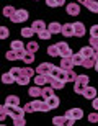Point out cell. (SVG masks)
I'll return each instance as SVG.
<instances>
[{
	"mask_svg": "<svg viewBox=\"0 0 98 126\" xmlns=\"http://www.w3.org/2000/svg\"><path fill=\"white\" fill-rule=\"evenodd\" d=\"M28 18H29V13L25 8H20V10H16V12H15L13 16H12L10 20H12L13 23H23V21H26Z\"/></svg>",
	"mask_w": 98,
	"mask_h": 126,
	"instance_id": "obj_1",
	"label": "cell"
},
{
	"mask_svg": "<svg viewBox=\"0 0 98 126\" xmlns=\"http://www.w3.org/2000/svg\"><path fill=\"white\" fill-rule=\"evenodd\" d=\"M7 105V103H5ZM7 113H8V116L12 118V120H15V118H20V116H25V108H20L18 105L16 107H10V105H7Z\"/></svg>",
	"mask_w": 98,
	"mask_h": 126,
	"instance_id": "obj_2",
	"label": "cell"
},
{
	"mask_svg": "<svg viewBox=\"0 0 98 126\" xmlns=\"http://www.w3.org/2000/svg\"><path fill=\"white\" fill-rule=\"evenodd\" d=\"M65 116L70 118V120L79 121V120L84 118V110H82V108H70L69 111H65Z\"/></svg>",
	"mask_w": 98,
	"mask_h": 126,
	"instance_id": "obj_3",
	"label": "cell"
},
{
	"mask_svg": "<svg viewBox=\"0 0 98 126\" xmlns=\"http://www.w3.org/2000/svg\"><path fill=\"white\" fill-rule=\"evenodd\" d=\"M65 12H67L70 16H79L80 3H79V2H70V3H67V5H65Z\"/></svg>",
	"mask_w": 98,
	"mask_h": 126,
	"instance_id": "obj_4",
	"label": "cell"
},
{
	"mask_svg": "<svg viewBox=\"0 0 98 126\" xmlns=\"http://www.w3.org/2000/svg\"><path fill=\"white\" fill-rule=\"evenodd\" d=\"M51 79H52V77L49 74H36L33 82H34L36 85H39V87H44L46 84H49V82H51Z\"/></svg>",
	"mask_w": 98,
	"mask_h": 126,
	"instance_id": "obj_5",
	"label": "cell"
},
{
	"mask_svg": "<svg viewBox=\"0 0 98 126\" xmlns=\"http://www.w3.org/2000/svg\"><path fill=\"white\" fill-rule=\"evenodd\" d=\"M33 103V108H34V111H49L51 110V107L47 105V102L42 98V100H34Z\"/></svg>",
	"mask_w": 98,
	"mask_h": 126,
	"instance_id": "obj_6",
	"label": "cell"
},
{
	"mask_svg": "<svg viewBox=\"0 0 98 126\" xmlns=\"http://www.w3.org/2000/svg\"><path fill=\"white\" fill-rule=\"evenodd\" d=\"M57 46H59V51H61V57H67V56H72V54H74L72 49H70V46L65 41L57 43Z\"/></svg>",
	"mask_w": 98,
	"mask_h": 126,
	"instance_id": "obj_7",
	"label": "cell"
},
{
	"mask_svg": "<svg viewBox=\"0 0 98 126\" xmlns=\"http://www.w3.org/2000/svg\"><path fill=\"white\" fill-rule=\"evenodd\" d=\"M85 31H87V30H85V25L82 23V21H75L74 23V33H75L77 38H82L85 34Z\"/></svg>",
	"mask_w": 98,
	"mask_h": 126,
	"instance_id": "obj_8",
	"label": "cell"
},
{
	"mask_svg": "<svg viewBox=\"0 0 98 126\" xmlns=\"http://www.w3.org/2000/svg\"><path fill=\"white\" fill-rule=\"evenodd\" d=\"M74 59H72V56H67V57H62L61 59V67L64 70H69V69H74Z\"/></svg>",
	"mask_w": 98,
	"mask_h": 126,
	"instance_id": "obj_9",
	"label": "cell"
},
{
	"mask_svg": "<svg viewBox=\"0 0 98 126\" xmlns=\"http://www.w3.org/2000/svg\"><path fill=\"white\" fill-rule=\"evenodd\" d=\"M52 65L54 64H51V62H41V64L36 67V72L38 74H49L51 69H52Z\"/></svg>",
	"mask_w": 98,
	"mask_h": 126,
	"instance_id": "obj_10",
	"label": "cell"
},
{
	"mask_svg": "<svg viewBox=\"0 0 98 126\" xmlns=\"http://www.w3.org/2000/svg\"><path fill=\"white\" fill-rule=\"evenodd\" d=\"M62 34H64L65 38L75 36V33H74V23H65V25H62Z\"/></svg>",
	"mask_w": 98,
	"mask_h": 126,
	"instance_id": "obj_11",
	"label": "cell"
},
{
	"mask_svg": "<svg viewBox=\"0 0 98 126\" xmlns=\"http://www.w3.org/2000/svg\"><path fill=\"white\" fill-rule=\"evenodd\" d=\"M85 8L92 12V13H98V0H87L85 2Z\"/></svg>",
	"mask_w": 98,
	"mask_h": 126,
	"instance_id": "obj_12",
	"label": "cell"
},
{
	"mask_svg": "<svg viewBox=\"0 0 98 126\" xmlns=\"http://www.w3.org/2000/svg\"><path fill=\"white\" fill-rule=\"evenodd\" d=\"M65 84H67V82L61 80L59 77H52V79H51V82H49V85H52V87H54L56 90H62V89L65 87Z\"/></svg>",
	"mask_w": 98,
	"mask_h": 126,
	"instance_id": "obj_13",
	"label": "cell"
},
{
	"mask_svg": "<svg viewBox=\"0 0 98 126\" xmlns=\"http://www.w3.org/2000/svg\"><path fill=\"white\" fill-rule=\"evenodd\" d=\"M84 97L87 98V100H93L95 97H97V89L95 87H90V85H87L84 90Z\"/></svg>",
	"mask_w": 98,
	"mask_h": 126,
	"instance_id": "obj_14",
	"label": "cell"
},
{
	"mask_svg": "<svg viewBox=\"0 0 98 126\" xmlns=\"http://www.w3.org/2000/svg\"><path fill=\"white\" fill-rule=\"evenodd\" d=\"M46 102H47V105L51 107V110H56V108L61 105V100H59V97H57V95H52V97L46 98Z\"/></svg>",
	"mask_w": 98,
	"mask_h": 126,
	"instance_id": "obj_15",
	"label": "cell"
},
{
	"mask_svg": "<svg viewBox=\"0 0 98 126\" xmlns=\"http://www.w3.org/2000/svg\"><path fill=\"white\" fill-rule=\"evenodd\" d=\"M28 95H31V97H34V98H38V97H42V87H39V85L29 87V90H28Z\"/></svg>",
	"mask_w": 98,
	"mask_h": 126,
	"instance_id": "obj_16",
	"label": "cell"
},
{
	"mask_svg": "<svg viewBox=\"0 0 98 126\" xmlns=\"http://www.w3.org/2000/svg\"><path fill=\"white\" fill-rule=\"evenodd\" d=\"M31 28L34 30V31H36V34H38V33H39V31H42V30H46L47 26H46V23H44L42 20H36V21H33Z\"/></svg>",
	"mask_w": 98,
	"mask_h": 126,
	"instance_id": "obj_17",
	"label": "cell"
},
{
	"mask_svg": "<svg viewBox=\"0 0 98 126\" xmlns=\"http://www.w3.org/2000/svg\"><path fill=\"white\" fill-rule=\"evenodd\" d=\"M95 64H97V57H95V56L85 57L84 62H82V65H84V67H87V69H92V67H95Z\"/></svg>",
	"mask_w": 98,
	"mask_h": 126,
	"instance_id": "obj_18",
	"label": "cell"
},
{
	"mask_svg": "<svg viewBox=\"0 0 98 126\" xmlns=\"http://www.w3.org/2000/svg\"><path fill=\"white\" fill-rule=\"evenodd\" d=\"M34 74H36V69H31V67H28V64H26V67H21V75L23 77H34ZM20 75V77H21Z\"/></svg>",
	"mask_w": 98,
	"mask_h": 126,
	"instance_id": "obj_19",
	"label": "cell"
},
{
	"mask_svg": "<svg viewBox=\"0 0 98 126\" xmlns=\"http://www.w3.org/2000/svg\"><path fill=\"white\" fill-rule=\"evenodd\" d=\"M5 103L10 105V107H16V105H20V97L18 95H8L7 100H5Z\"/></svg>",
	"mask_w": 98,
	"mask_h": 126,
	"instance_id": "obj_20",
	"label": "cell"
},
{
	"mask_svg": "<svg viewBox=\"0 0 98 126\" xmlns=\"http://www.w3.org/2000/svg\"><path fill=\"white\" fill-rule=\"evenodd\" d=\"M47 28H49V31H51L52 34H57V33H62V25H61V23H57V21H52V23L49 25Z\"/></svg>",
	"mask_w": 98,
	"mask_h": 126,
	"instance_id": "obj_21",
	"label": "cell"
},
{
	"mask_svg": "<svg viewBox=\"0 0 98 126\" xmlns=\"http://www.w3.org/2000/svg\"><path fill=\"white\" fill-rule=\"evenodd\" d=\"M47 54H49V56H52V57H59V56H61V51H59V46H57V43L47 47Z\"/></svg>",
	"mask_w": 98,
	"mask_h": 126,
	"instance_id": "obj_22",
	"label": "cell"
},
{
	"mask_svg": "<svg viewBox=\"0 0 98 126\" xmlns=\"http://www.w3.org/2000/svg\"><path fill=\"white\" fill-rule=\"evenodd\" d=\"M80 54L84 57H90V56H95V49L92 46H84L80 49Z\"/></svg>",
	"mask_w": 98,
	"mask_h": 126,
	"instance_id": "obj_23",
	"label": "cell"
},
{
	"mask_svg": "<svg viewBox=\"0 0 98 126\" xmlns=\"http://www.w3.org/2000/svg\"><path fill=\"white\" fill-rule=\"evenodd\" d=\"M2 82H3V84H13V82H16V79H15V75L12 74V72H5V74L2 75Z\"/></svg>",
	"mask_w": 98,
	"mask_h": 126,
	"instance_id": "obj_24",
	"label": "cell"
},
{
	"mask_svg": "<svg viewBox=\"0 0 98 126\" xmlns=\"http://www.w3.org/2000/svg\"><path fill=\"white\" fill-rule=\"evenodd\" d=\"M85 87H87V85H85V84H82V82H79V80H75V82H74V92H75V94L84 95Z\"/></svg>",
	"mask_w": 98,
	"mask_h": 126,
	"instance_id": "obj_25",
	"label": "cell"
},
{
	"mask_svg": "<svg viewBox=\"0 0 98 126\" xmlns=\"http://www.w3.org/2000/svg\"><path fill=\"white\" fill-rule=\"evenodd\" d=\"M67 121H69V120H67V116H54L52 118V123H54V125L56 126H64V125H67Z\"/></svg>",
	"mask_w": 98,
	"mask_h": 126,
	"instance_id": "obj_26",
	"label": "cell"
},
{
	"mask_svg": "<svg viewBox=\"0 0 98 126\" xmlns=\"http://www.w3.org/2000/svg\"><path fill=\"white\" fill-rule=\"evenodd\" d=\"M54 87L52 85H49V87H42V98L46 100V98H49V97H52L54 95Z\"/></svg>",
	"mask_w": 98,
	"mask_h": 126,
	"instance_id": "obj_27",
	"label": "cell"
},
{
	"mask_svg": "<svg viewBox=\"0 0 98 126\" xmlns=\"http://www.w3.org/2000/svg\"><path fill=\"white\" fill-rule=\"evenodd\" d=\"M12 49H13V51H23V49H26V46H25L21 41L15 39V41H12Z\"/></svg>",
	"mask_w": 98,
	"mask_h": 126,
	"instance_id": "obj_28",
	"label": "cell"
},
{
	"mask_svg": "<svg viewBox=\"0 0 98 126\" xmlns=\"http://www.w3.org/2000/svg\"><path fill=\"white\" fill-rule=\"evenodd\" d=\"M64 3H65V0H46V5H47V7H52V8L62 7Z\"/></svg>",
	"mask_w": 98,
	"mask_h": 126,
	"instance_id": "obj_29",
	"label": "cell"
},
{
	"mask_svg": "<svg viewBox=\"0 0 98 126\" xmlns=\"http://www.w3.org/2000/svg\"><path fill=\"white\" fill-rule=\"evenodd\" d=\"M15 12H16V10H15L12 5H7V7L3 8V16H7V18H12Z\"/></svg>",
	"mask_w": 98,
	"mask_h": 126,
	"instance_id": "obj_30",
	"label": "cell"
},
{
	"mask_svg": "<svg viewBox=\"0 0 98 126\" xmlns=\"http://www.w3.org/2000/svg\"><path fill=\"white\" fill-rule=\"evenodd\" d=\"M75 79H77V74H75L72 69L65 70V80H67V82H75Z\"/></svg>",
	"mask_w": 98,
	"mask_h": 126,
	"instance_id": "obj_31",
	"label": "cell"
},
{
	"mask_svg": "<svg viewBox=\"0 0 98 126\" xmlns=\"http://www.w3.org/2000/svg\"><path fill=\"white\" fill-rule=\"evenodd\" d=\"M20 33H21V36H23V38H31L33 34H36V31H34L33 28H21Z\"/></svg>",
	"mask_w": 98,
	"mask_h": 126,
	"instance_id": "obj_32",
	"label": "cell"
},
{
	"mask_svg": "<svg viewBox=\"0 0 98 126\" xmlns=\"http://www.w3.org/2000/svg\"><path fill=\"white\" fill-rule=\"evenodd\" d=\"M33 61H34V52H31V51L26 49V54H25V57H23V62L25 64H31Z\"/></svg>",
	"mask_w": 98,
	"mask_h": 126,
	"instance_id": "obj_33",
	"label": "cell"
},
{
	"mask_svg": "<svg viewBox=\"0 0 98 126\" xmlns=\"http://www.w3.org/2000/svg\"><path fill=\"white\" fill-rule=\"evenodd\" d=\"M26 49L31 52H36L39 49V44H38V41H29V43H26Z\"/></svg>",
	"mask_w": 98,
	"mask_h": 126,
	"instance_id": "obj_34",
	"label": "cell"
},
{
	"mask_svg": "<svg viewBox=\"0 0 98 126\" xmlns=\"http://www.w3.org/2000/svg\"><path fill=\"white\" fill-rule=\"evenodd\" d=\"M72 59H74V64L75 65H82V62H84V59L85 57L80 54V51L77 52V54H72Z\"/></svg>",
	"mask_w": 98,
	"mask_h": 126,
	"instance_id": "obj_35",
	"label": "cell"
},
{
	"mask_svg": "<svg viewBox=\"0 0 98 126\" xmlns=\"http://www.w3.org/2000/svg\"><path fill=\"white\" fill-rule=\"evenodd\" d=\"M51 34H52V33L49 31V28H46V30H42V31H39V33H38L39 39H49V38H51Z\"/></svg>",
	"mask_w": 98,
	"mask_h": 126,
	"instance_id": "obj_36",
	"label": "cell"
},
{
	"mask_svg": "<svg viewBox=\"0 0 98 126\" xmlns=\"http://www.w3.org/2000/svg\"><path fill=\"white\" fill-rule=\"evenodd\" d=\"M61 70H62L61 65H52V69H51V72H49V75H51V77H59Z\"/></svg>",
	"mask_w": 98,
	"mask_h": 126,
	"instance_id": "obj_37",
	"label": "cell"
},
{
	"mask_svg": "<svg viewBox=\"0 0 98 126\" xmlns=\"http://www.w3.org/2000/svg\"><path fill=\"white\" fill-rule=\"evenodd\" d=\"M5 56H7V59H8V61H16V59H18V52L13 51V49H10Z\"/></svg>",
	"mask_w": 98,
	"mask_h": 126,
	"instance_id": "obj_38",
	"label": "cell"
},
{
	"mask_svg": "<svg viewBox=\"0 0 98 126\" xmlns=\"http://www.w3.org/2000/svg\"><path fill=\"white\" fill-rule=\"evenodd\" d=\"M8 34H10V31H8L7 26H0V38H2V39H7Z\"/></svg>",
	"mask_w": 98,
	"mask_h": 126,
	"instance_id": "obj_39",
	"label": "cell"
},
{
	"mask_svg": "<svg viewBox=\"0 0 98 126\" xmlns=\"http://www.w3.org/2000/svg\"><path fill=\"white\" fill-rule=\"evenodd\" d=\"M29 77H23V75H21V77H18V79H16V84L18 85H28L29 84Z\"/></svg>",
	"mask_w": 98,
	"mask_h": 126,
	"instance_id": "obj_40",
	"label": "cell"
},
{
	"mask_svg": "<svg viewBox=\"0 0 98 126\" xmlns=\"http://www.w3.org/2000/svg\"><path fill=\"white\" fill-rule=\"evenodd\" d=\"M75 80H79V82H82V84H85V85H88V82H90L88 75H85V74H82V75H77V79H75Z\"/></svg>",
	"mask_w": 98,
	"mask_h": 126,
	"instance_id": "obj_41",
	"label": "cell"
},
{
	"mask_svg": "<svg viewBox=\"0 0 98 126\" xmlns=\"http://www.w3.org/2000/svg\"><path fill=\"white\" fill-rule=\"evenodd\" d=\"M13 125H15V126H25V125H26V121H25V116L15 118V120H13Z\"/></svg>",
	"mask_w": 98,
	"mask_h": 126,
	"instance_id": "obj_42",
	"label": "cell"
},
{
	"mask_svg": "<svg viewBox=\"0 0 98 126\" xmlns=\"http://www.w3.org/2000/svg\"><path fill=\"white\" fill-rule=\"evenodd\" d=\"M90 46L93 47L95 51H98V38H93V36H90Z\"/></svg>",
	"mask_w": 98,
	"mask_h": 126,
	"instance_id": "obj_43",
	"label": "cell"
},
{
	"mask_svg": "<svg viewBox=\"0 0 98 126\" xmlns=\"http://www.w3.org/2000/svg\"><path fill=\"white\" fill-rule=\"evenodd\" d=\"M10 72L15 75V79H18L20 75H21V67H13V69H10Z\"/></svg>",
	"mask_w": 98,
	"mask_h": 126,
	"instance_id": "obj_44",
	"label": "cell"
},
{
	"mask_svg": "<svg viewBox=\"0 0 98 126\" xmlns=\"http://www.w3.org/2000/svg\"><path fill=\"white\" fill-rule=\"evenodd\" d=\"M88 121L90 123H98V113L95 111V113H90L88 115Z\"/></svg>",
	"mask_w": 98,
	"mask_h": 126,
	"instance_id": "obj_45",
	"label": "cell"
},
{
	"mask_svg": "<svg viewBox=\"0 0 98 126\" xmlns=\"http://www.w3.org/2000/svg\"><path fill=\"white\" fill-rule=\"evenodd\" d=\"M90 36L98 38V25H93V26L90 28Z\"/></svg>",
	"mask_w": 98,
	"mask_h": 126,
	"instance_id": "obj_46",
	"label": "cell"
},
{
	"mask_svg": "<svg viewBox=\"0 0 98 126\" xmlns=\"http://www.w3.org/2000/svg\"><path fill=\"white\" fill-rule=\"evenodd\" d=\"M23 108H25V111H26V113H33V111H34V108H33V103H26Z\"/></svg>",
	"mask_w": 98,
	"mask_h": 126,
	"instance_id": "obj_47",
	"label": "cell"
},
{
	"mask_svg": "<svg viewBox=\"0 0 98 126\" xmlns=\"http://www.w3.org/2000/svg\"><path fill=\"white\" fill-rule=\"evenodd\" d=\"M59 79H61V80H64V82H67V80H65V70H64V69L61 70V74H59Z\"/></svg>",
	"mask_w": 98,
	"mask_h": 126,
	"instance_id": "obj_48",
	"label": "cell"
},
{
	"mask_svg": "<svg viewBox=\"0 0 98 126\" xmlns=\"http://www.w3.org/2000/svg\"><path fill=\"white\" fill-rule=\"evenodd\" d=\"M93 108L98 111V97H95V98H93Z\"/></svg>",
	"mask_w": 98,
	"mask_h": 126,
	"instance_id": "obj_49",
	"label": "cell"
},
{
	"mask_svg": "<svg viewBox=\"0 0 98 126\" xmlns=\"http://www.w3.org/2000/svg\"><path fill=\"white\" fill-rule=\"evenodd\" d=\"M93 69H95V70L98 72V59H97V64H95V67H93Z\"/></svg>",
	"mask_w": 98,
	"mask_h": 126,
	"instance_id": "obj_50",
	"label": "cell"
},
{
	"mask_svg": "<svg viewBox=\"0 0 98 126\" xmlns=\"http://www.w3.org/2000/svg\"><path fill=\"white\" fill-rule=\"evenodd\" d=\"M77 2H79V3H82V5H84L85 2H87V0H77Z\"/></svg>",
	"mask_w": 98,
	"mask_h": 126,
	"instance_id": "obj_51",
	"label": "cell"
},
{
	"mask_svg": "<svg viewBox=\"0 0 98 126\" xmlns=\"http://www.w3.org/2000/svg\"><path fill=\"white\" fill-rule=\"evenodd\" d=\"M34 2H38V0H34Z\"/></svg>",
	"mask_w": 98,
	"mask_h": 126,
	"instance_id": "obj_52",
	"label": "cell"
}]
</instances>
